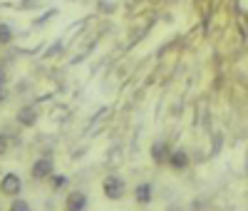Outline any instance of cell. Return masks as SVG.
<instances>
[{
    "label": "cell",
    "instance_id": "1",
    "mask_svg": "<svg viewBox=\"0 0 248 211\" xmlns=\"http://www.w3.org/2000/svg\"><path fill=\"white\" fill-rule=\"evenodd\" d=\"M127 194H129V186H127V181H124V177L107 174L105 179H102V196H105L107 201H122V199H127Z\"/></svg>",
    "mask_w": 248,
    "mask_h": 211
},
{
    "label": "cell",
    "instance_id": "2",
    "mask_svg": "<svg viewBox=\"0 0 248 211\" xmlns=\"http://www.w3.org/2000/svg\"><path fill=\"white\" fill-rule=\"evenodd\" d=\"M20 192H23V179H20L15 172H8L0 177V194L8 196V199H15L20 196Z\"/></svg>",
    "mask_w": 248,
    "mask_h": 211
},
{
    "label": "cell",
    "instance_id": "3",
    "mask_svg": "<svg viewBox=\"0 0 248 211\" xmlns=\"http://www.w3.org/2000/svg\"><path fill=\"white\" fill-rule=\"evenodd\" d=\"M52 174H55V162H52V157H40V159H35L32 166H30V177H32L35 181H45V179H50Z\"/></svg>",
    "mask_w": 248,
    "mask_h": 211
},
{
    "label": "cell",
    "instance_id": "4",
    "mask_svg": "<svg viewBox=\"0 0 248 211\" xmlns=\"http://www.w3.org/2000/svg\"><path fill=\"white\" fill-rule=\"evenodd\" d=\"M90 206V196L82 189H72L65 196V211H87Z\"/></svg>",
    "mask_w": 248,
    "mask_h": 211
},
{
    "label": "cell",
    "instance_id": "5",
    "mask_svg": "<svg viewBox=\"0 0 248 211\" xmlns=\"http://www.w3.org/2000/svg\"><path fill=\"white\" fill-rule=\"evenodd\" d=\"M132 196H134V204L137 206H149L154 201V184L152 181H139L132 189Z\"/></svg>",
    "mask_w": 248,
    "mask_h": 211
},
{
    "label": "cell",
    "instance_id": "6",
    "mask_svg": "<svg viewBox=\"0 0 248 211\" xmlns=\"http://www.w3.org/2000/svg\"><path fill=\"white\" fill-rule=\"evenodd\" d=\"M189 164H191V157H189V152L186 149H171V154H169V162H167V166L171 169V172H176V174H181V172H186L189 169Z\"/></svg>",
    "mask_w": 248,
    "mask_h": 211
},
{
    "label": "cell",
    "instance_id": "7",
    "mask_svg": "<svg viewBox=\"0 0 248 211\" xmlns=\"http://www.w3.org/2000/svg\"><path fill=\"white\" fill-rule=\"evenodd\" d=\"M169 154H171V149H169L167 142H154L152 144V159H154V164L164 166V164L169 162Z\"/></svg>",
    "mask_w": 248,
    "mask_h": 211
},
{
    "label": "cell",
    "instance_id": "8",
    "mask_svg": "<svg viewBox=\"0 0 248 211\" xmlns=\"http://www.w3.org/2000/svg\"><path fill=\"white\" fill-rule=\"evenodd\" d=\"M17 122L23 124V127H32L35 122H37V112H35V107H23L17 112Z\"/></svg>",
    "mask_w": 248,
    "mask_h": 211
},
{
    "label": "cell",
    "instance_id": "9",
    "mask_svg": "<svg viewBox=\"0 0 248 211\" xmlns=\"http://www.w3.org/2000/svg\"><path fill=\"white\" fill-rule=\"evenodd\" d=\"M13 37H15L13 28H10L8 23H0V45H10Z\"/></svg>",
    "mask_w": 248,
    "mask_h": 211
},
{
    "label": "cell",
    "instance_id": "10",
    "mask_svg": "<svg viewBox=\"0 0 248 211\" xmlns=\"http://www.w3.org/2000/svg\"><path fill=\"white\" fill-rule=\"evenodd\" d=\"M47 181H50V186H52V192H62V189H65V186L70 184V181H67V177H62V174H52Z\"/></svg>",
    "mask_w": 248,
    "mask_h": 211
},
{
    "label": "cell",
    "instance_id": "11",
    "mask_svg": "<svg viewBox=\"0 0 248 211\" xmlns=\"http://www.w3.org/2000/svg\"><path fill=\"white\" fill-rule=\"evenodd\" d=\"M8 211H32V206H30V201H25V199H20V196H15V199L10 201Z\"/></svg>",
    "mask_w": 248,
    "mask_h": 211
},
{
    "label": "cell",
    "instance_id": "12",
    "mask_svg": "<svg viewBox=\"0 0 248 211\" xmlns=\"http://www.w3.org/2000/svg\"><path fill=\"white\" fill-rule=\"evenodd\" d=\"M8 149H10V139H8V134L0 132V157L8 154Z\"/></svg>",
    "mask_w": 248,
    "mask_h": 211
}]
</instances>
